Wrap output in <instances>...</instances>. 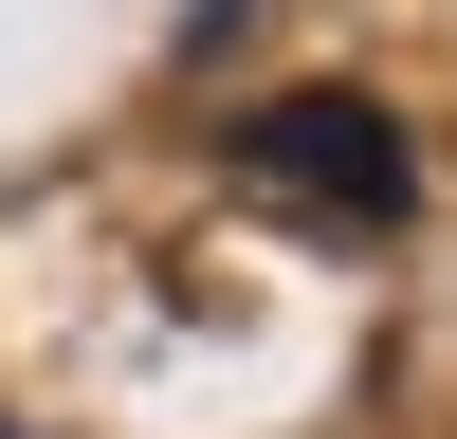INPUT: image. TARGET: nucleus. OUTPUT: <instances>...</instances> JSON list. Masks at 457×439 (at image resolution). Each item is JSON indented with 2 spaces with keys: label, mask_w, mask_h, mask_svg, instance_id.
Returning <instances> with one entry per match:
<instances>
[{
  "label": "nucleus",
  "mask_w": 457,
  "mask_h": 439,
  "mask_svg": "<svg viewBox=\"0 0 457 439\" xmlns=\"http://www.w3.org/2000/svg\"><path fill=\"white\" fill-rule=\"evenodd\" d=\"M220 165H238L256 202L329 220V238H403V202H421V146L385 128V92H275V110H238Z\"/></svg>",
  "instance_id": "1"
}]
</instances>
